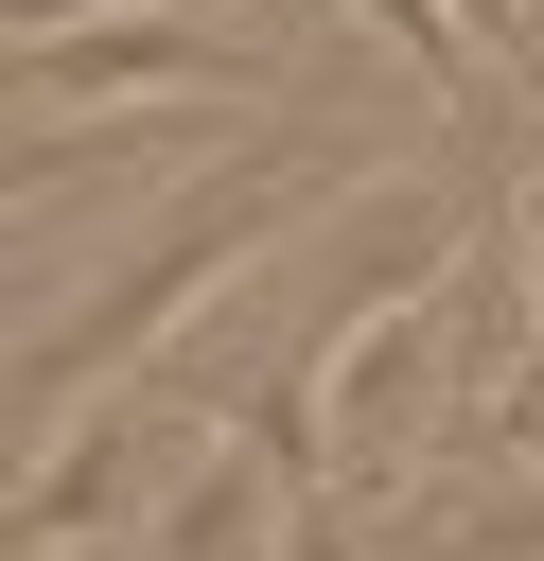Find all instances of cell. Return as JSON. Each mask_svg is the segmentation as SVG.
Masks as SVG:
<instances>
[{
	"instance_id": "obj_2",
	"label": "cell",
	"mask_w": 544,
	"mask_h": 561,
	"mask_svg": "<svg viewBox=\"0 0 544 561\" xmlns=\"http://www.w3.org/2000/svg\"><path fill=\"white\" fill-rule=\"evenodd\" d=\"M18 88L35 105H246L263 53L246 35H193L158 0H105V18H18Z\"/></svg>"
},
{
	"instance_id": "obj_4",
	"label": "cell",
	"mask_w": 544,
	"mask_h": 561,
	"mask_svg": "<svg viewBox=\"0 0 544 561\" xmlns=\"http://www.w3.org/2000/svg\"><path fill=\"white\" fill-rule=\"evenodd\" d=\"M263 508H281V456H263V438H228V456L158 508V561H228V543H263Z\"/></svg>"
},
{
	"instance_id": "obj_6",
	"label": "cell",
	"mask_w": 544,
	"mask_h": 561,
	"mask_svg": "<svg viewBox=\"0 0 544 561\" xmlns=\"http://www.w3.org/2000/svg\"><path fill=\"white\" fill-rule=\"evenodd\" d=\"M474 438H509V456L544 473V333H526V368H491V421H474Z\"/></svg>"
},
{
	"instance_id": "obj_3",
	"label": "cell",
	"mask_w": 544,
	"mask_h": 561,
	"mask_svg": "<svg viewBox=\"0 0 544 561\" xmlns=\"http://www.w3.org/2000/svg\"><path fill=\"white\" fill-rule=\"evenodd\" d=\"M140 456H158V421H123V403L105 421H53V473L18 491V561H70L88 526H123L140 508Z\"/></svg>"
},
{
	"instance_id": "obj_7",
	"label": "cell",
	"mask_w": 544,
	"mask_h": 561,
	"mask_svg": "<svg viewBox=\"0 0 544 561\" xmlns=\"http://www.w3.org/2000/svg\"><path fill=\"white\" fill-rule=\"evenodd\" d=\"M456 18H474V53H509V70L544 88V0H456Z\"/></svg>"
},
{
	"instance_id": "obj_5",
	"label": "cell",
	"mask_w": 544,
	"mask_h": 561,
	"mask_svg": "<svg viewBox=\"0 0 544 561\" xmlns=\"http://www.w3.org/2000/svg\"><path fill=\"white\" fill-rule=\"evenodd\" d=\"M351 18H369L386 53H421L439 88H456V53H474V18H456V0H351Z\"/></svg>"
},
{
	"instance_id": "obj_1",
	"label": "cell",
	"mask_w": 544,
	"mask_h": 561,
	"mask_svg": "<svg viewBox=\"0 0 544 561\" xmlns=\"http://www.w3.org/2000/svg\"><path fill=\"white\" fill-rule=\"evenodd\" d=\"M351 175H369L351 140H281V158H228V175H211V193H193V210H175V228H158V245H140L105 298H88V316H53V333L18 351V403H35V421H70L88 386H123V368H140V351H158V333H175V316L228 280V263H263V245H281L298 210H333Z\"/></svg>"
}]
</instances>
